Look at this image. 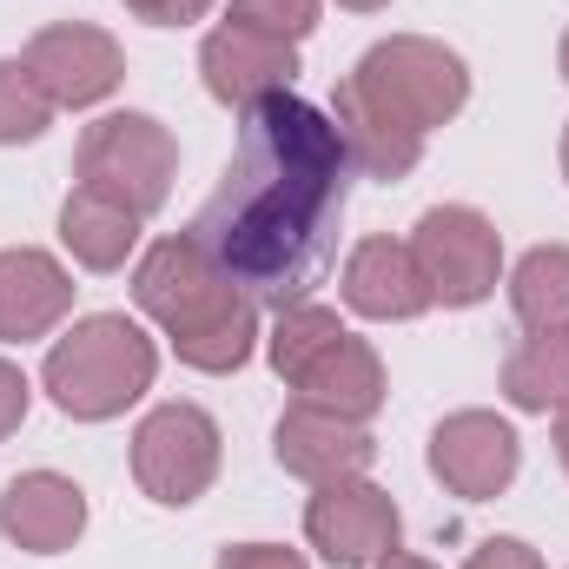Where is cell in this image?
I'll list each match as a JSON object with an SVG mask.
<instances>
[{"label":"cell","mask_w":569,"mask_h":569,"mask_svg":"<svg viewBox=\"0 0 569 569\" xmlns=\"http://www.w3.org/2000/svg\"><path fill=\"white\" fill-rule=\"evenodd\" d=\"M371 569H437V563H425V557H411V550H391L385 563H371Z\"/></svg>","instance_id":"4316f807"},{"label":"cell","mask_w":569,"mask_h":569,"mask_svg":"<svg viewBox=\"0 0 569 569\" xmlns=\"http://www.w3.org/2000/svg\"><path fill=\"white\" fill-rule=\"evenodd\" d=\"M212 569H311V563L284 543H232V550H219Z\"/></svg>","instance_id":"d4e9b609"},{"label":"cell","mask_w":569,"mask_h":569,"mask_svg":"<svg viewBox=\"0 0 569 569\" xmlns=\"http://www.w3.org/2000/svg\"><path fill=\"white\" fill-rule=\"evenodd\" d=\"M318 7H325V0H226V20H246V27L279 33V40L298 47V40L318 27Z\"/></svg>","instance_id":"7402d4cb"},{"label":"cell","mask_w":569,"mask_h":569,"mask_svg":"<svg viewBox=\"0 0 569 569\" xmlns=\"http://www.w3.org/2000/svg\"><path fill=\"white\" fill-rule=\"evenodd\" d=\"M411 259L443 311H470L503 284V232L477 206H430L411 226Z\"/></svg>","instance_id":"52a82bcc"},{"label":"cell","mask_w":569,"mask_h":569,"mask_svg":"<svg viewBox=\"0 0 569 569\" xmlns=\"http://www.w3.org/2000/svg\"><path fill=\"white\" fill-rule=\"evenodd\" d=\"M219 463H226V437L206 405H186V398L152 405L133 430V483L159 510L199 503L219 483Z\"/></svg>","instance_id":"8992f818"},{"label":"cell","mask_w":569,"mask_h":569,"mask_svg":"<svg viewBox=\"0 0 569 569\" xmlns=\"http://www.w3.org/2000/svg\"><path fill=\"white\" fill-rule=\"evenodd\" d=\"M563 179H569V127H563Z\"/></svg>","instance_id":"4dcf8cb0"},{"label":"cell","mask_w":569,"mask_h":569,"mask_svg":"<svg viewBox=\"0 0 569 569\" xmlns=\"http://www.w3.org/2000/svg\"><path fill=\"white\" fill-rule=\"evenodd\" d=\"M159 378V345L140 318L127 311H93L73 318L40 365V391L53 398L60 418L73 425H113L140 405Z\"/></svg>","instance_id":"277c9868"},{"label":"cell","mask_w":569,"mask_h":569,"mask_svg":"<svg viewBox=\"0 0 569 569\" xmlns=\"http://www.w3.org/2000/svg\"><path fill=\"white\" fill-rule=\"evenodd\" d=\"M87 490L60 470H20L0 490V537L27 557H67L87 537Z\"/></svg>","instance_id":"4fadbf2b"},{"label":"cell","mask_w":569,"mask_h":569,"mask_svg":"<svg viewBox=\"0 0 569 569\" xmlns=\"http://www.w3.org/2000/svg\"><path fill=\"white\" fill-rule=\"evenodd\" d=\"M517 470H523V437L497 411H450L430 430V477L463 503L503 497L517 483Z\"/></svg>","instance_id":"30bf717a"},{"label":"cell","mask_w":569,"mask_h":569,"mask_svg":"<svg viewBox=\"0 0 569 569\" xmlns=\"http://www.w3.org/2000/svg\"><path fill=\"white\" fill-rule=\"evenodd\" d=\"M503 398L523 418H550L569 405V325L557 331H530L510 358H503Z\"/></svg>","instance_id":"ac0fdd59"},{"label":"cell","mask_w":569,"mask_h":569,"mask_svg":"<svg viewBox=\"0 0 569 569\" xmlns=\"http://www.w3.org/2000/svg\"><path fill=\"white\" fill-rule=\"evenodd\" d=\"M351 325L331 311V305H318V298H305V305H284L272 311V331H266V358H272V371H279L284 385L318 358V351H331L338 338H345Z\"/></svg>","instance_id":"ffe728a7"},{"label":"cell","mask_w":569,"mask_h":569,"mask_svg":"<svg viewBox=\"0 0 569 569\" xmlns=\"http://www.w3.org/2000/svg\"><path fill=\"white\" fill-rule=\"evenodd\" d=\"M219 0H127V13L146 20V27H192V20H206Z\"/></svg>","instance_id":"484cf974"},{"label":"cell","mask_w":569,"mask_h":569,"mask_svg":"<svg viewBox=\"0 0 569 569\" xmlns=\"http://www.w3.org/2000/svg\"><path fill=\"white\" fill-rule=\"evenodd\" d=\"M133 305L159 325V338L172 345V358L186 371L226 378V371L252 365V351H259V305L199 252L192 232H172L140 252Z\"/></svg>","instance_id":"3957f363"},{"label":"cell","mask_w":569,"mask_h":569,"mask_svg":"<svg viewBox=\"0 0 569 569\" xmlns=\"http://www.w3.org/2000/svg\"><path fill=\"white\" fill-rule=\"evenodd\" d=\"M351 172L358 166L338 140V120L298 93H279L239 113L232 159L186 232L252 305H305L338 266Z\"/></svg>","instance_id":"6da1fadb"},{"label":"cell","mask_w":569,"mask_h":569,"mask_svg":"<svg viewBox=\"0 0 569 569\" xmlns=\"http://www.w3.org/2000/svg\"><path fill=\"white\" fill-rule=\"evenodd\" d=\"M53 100L40 93V80L27 73V60H0V146H33L53 127Z\"/></svg>","instance_id":"44dd1931"},{"label":"cell","mask_w":569,"mask_h":569,"mask_svg":"<svg viewBox=\"0 0 569 569\" xmlns=\"http://www.w3.org/2000/svg\"><path fill=\"white\" fill-rule=\"evenodd\" d=\"M73 172H80V186H100V192L127 199L140 219H152V212H166V199H172L179 140H172L166 120L120 107V113H100V120L80 133Z\"/></svg>","instance_id":"5b68a950"},{"label":"cell","mask_w":569,"mask_h":569,"mask_svg":"<svg viewBox=\"0 0 569 569\" xmlns=\"http://www.w3.org/2000/svg\"><path fill=\"white\" fill-rule=\"evenodd\" d=\"M338 291L371 325H411V318H425L437 305L425 272H418V259H411V239H385V232H371V239H358L345 252Z\"/></svg>","instance_id":"5bb4252c"},{"label":"cell","mask_w":569,"mask_h":569,"mask_svg":"<svg viewBox=\"0 0 569 569\" xmlns=\"http://www.w3.org/2000/svg\"><path fill=\"white\" fill-rule=\"evenodd\" d=\"M199 80L219 107L232 113H252L266 100L291 93L298 80V47L279 40V33H259L246 20H219L206 40H199Z\"/></svg>","instance_id":"8fae6325"},{"label":"cell","mask_w":569,"mask_h":569,"mask_svg":"<svg viewBox=\"0 0 569 569\" xmlns=\"http://www.w3.org/2000/svg\"><path fill=\"white\" fill-rule=\"evenodd\" d=\"M345 13H378V7H391V0H338Z\"/></svg>","instance_id":"f1b7e54d"},{"label":"cell","mask_w":569,"mask_h":569,"mask_svg":"<svg viewBox=\"0 0 569 569\" xmlns=\"http://www.w3.org/2000/svg\"><path fill=\"white\" fill-rule=\"evenodd\" d=\"M305 543L331 569H371L405 550V510L371 477H338L305 497Z\"/></svg>","instance_id":"ba28073f"},{"label":"cell","mask_w":569,"mask_h":569,"mask_svg":"<svg viewBox=\"0 0 569 569\" xmlns=\"http://www.w3.org/2000/svg\"><path fill=\"white\" fill-rule=\"evenodd\" d=\"M557 67H563V80H569V33H563V47H557Z\"/></svg>","instance_id":"f546056e"},{"label":"cell","mask_w":569,"mask_h":569,"mask_svg":"<svg viewBox=\"0 0 569 569\" xmlns=\"http://www.w3.org/2000/svg\"><path fill=\"white\" fill-rule=\"evenodd\" d=\"M463 107H470L463 53L430 40V33H391V40L365 47L358 67L338 80L331 120H338V140L365 179L398 186L418 172L425 140L437 127H450Z\"/></svg>","instance_id":"7a4b0ae2"},{"label":"cell","mask_w":569,"mask_h":569,"mask_svg":"<svg viewBox=\"0 0 569 569\" xmlns=\"http://www.w3.org/2000/svg\"><path fill=\"white\" fill-rule=\"evenodd\" d=\"M463 569H543V557H537L523 537H483Z\"/></svg>","instance_id":"cb8c5ba5"},{"label":"cell","mask_w":569,"mask_h":569,"mask_svg":"<svg viewBox=\"0 0 569 569\" xmlns=\"http://www.w3.org/2000/svg\"><path fill=\"white\" fill-rule=\"evenodd\" d=\"M140 212L100 186H73L60 199V246L80 272H127V259L140 252Z\"/></svg>","instance_id":"e0dca14e"},{"label":"cell","mask_w":569,"mask_h":569,"mask_svg":"<svg viewBox=\"0 0 569 569\" xmlns=\"http://www.w3.org/2000/svg\"><path fill=\"white\" fill-rule=\"evenodd\" d=\"M503 291H510V311H517L523 331L569 325V246H530L503 272Z\"/></svg>","instance_id":"d6986e66"},{"label":"cell","mask_w":569,"mask_h":569,"mask_svg":"<svg viewBox=\"0 0 569 569\" xmlns=\"http://www.w3.org/2000/svg\"><path fill=\"white\" fill-rule=\"evenodd\" d=\"M272 457H279L284 477L298 483H338V477H371L378 463V437L358 418H338V411H318V405H284V418L272 425Z\"/></svg>","instance_id":"7c38bea8"},{"label":"cell","mask_w":569,"mask_h":569,"mask_svg":"<svg viewBox=\"0 0 569 569\" xmlns=\"http://www.w3.org/2000/svg\"><path fill=\"white\" fill-rule=\"evenodd\" d=\"M27 73L40 80V93L60 107V113H87V107H107L127 80V47L93 27V20H53L40 27L27 47H20Z\"/></svg>","instance_id":"9c48e42d"},{"label":"cell","mask_w":569,"mask_h":569,"mask_svg":"<svg viewBox=\"0 0 569 569\" xmlns=\"http://www.w3.org/2000/svg\"><path fill=\"white\" fill-rule=\"evenodd\" d=\"M27 411H33V385H27V371L13 358H0V443L27 425Z\"/></svg>","instance_id":"603a6c76"},{"label":"cell","mask_w":569,"mask_h":569,"mask_svg":"<svg viewBox=\"0 0 569 569\" xmlns=\"http://www.w3.org/2000/svg\"><path fill=\"white\" fill-rule=\"evenodd\" d=\"M557 463H563V477H569V405L557 411Z\"/></svg>","instance_id":"83f0119b"},{"label":"cell","mask_w":569,"mask_h":569,"mask_svg":"<svg viewBox=\"0 0 569 569\" xmlns=\"http://www.w3.org/2000/svg\"><path fill=\"white\" fill-rule=\"evenodd\" d=\"M73 311V272L40 252V246H7L0 252V345H33L53 338Z\"/></svg>","instance_id":"9a60e30c"},{"label":"cell","mask_w":569,"mask_h":569,"mask_svg":"<svg viewBox=\"0 0 569 569\" xmlns=\"http://www.w3.org/2000/svg\"><path fill=\"white\" fill-rule=\"evenodd\" d=\"M284 391H291L298 405H318V411H338V418H358V425H371V418L385 411V398H391L385 358H378V345L358 338V331H345L331 351H318Z\"/></svg>","instance_id":"2e32d148"}]
</instances>
